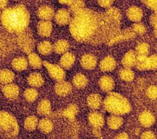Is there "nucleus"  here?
<instances>
[{"mask_svg": "<svg viewBox=\"0 0 157 139\" xmlns=\"http://www.w3.org/2000/svg\"><path fill=\"white\" fill-rule=\"evenodd\" d=\"M54 14V10L49 6L41 7L38 11V16L43 21H50Z\"/></svg>", "mask_w": 157, "mask_h": 139, "instance_id": "17", "label": "nucleus"}, {"mask_svg": "<svg viewBox=\"0 0 157 139\" xmlns=\"http://www.w3.org/2000/svg\"><path fill=\"white\" fill-rule=\"evenodd\" d=\"M120 31L119 21L107 14H101L89 10L75 14L70 22V32L77 41L91 44L111 43Z\"/></svg>", "mask_w": 157, "mask_h": 139, "instance_id": "1", "label": "nucleus"}, {"mask_svg": "<svg viewBox=\"0 0 157 139\" xmlns=\"http://www.w3.org/2000/svg\"><path fill=\"white\" fill-rule=\"evenodd\" d=\"M37 50L41 54L47 56L50 54L53 50V46L50 42L48 41H44L39 43L37 46Z\"/></svg>", "mask_w": 157, "mask_h": 139, "instance_id": "24", "label": "nucleus"}, {"mask_svg": "<svg viewBox=\"0 0 157 139\" xmlns=\"http://www.w3.org/2000/svg\"><path fill=\"white\" fill-rule=\"evenodd\" d=\"M54 90L58 95L61 97H65L71 93L72 90V85L69 82L63 81H59L55 85Z\"/></svg>", "mask_w": 157, "mask_h": 139, "instance_id": "7", "label": "nucleus"}, {"mask_svg": "<svg viewBox=\"0 0 157 139\" xmlns=\"http://www.w3.org/2000/svg\"><path fill=\"white\" fill-rule=\"evenodd\" d=\"M39 121L37 117L34 115H31L26 118L24 123V126L25 129L28 131H33L38 126Z\"/></svg>", "mask_w": 157, "mask_h": 139, "instance_id": "23", "label": "nucleus"}, {"mask_svg": "<svg viewBox=\"0 0 157 139\" xmlns=\"http://www.w3.org/2000/svg\"><path fill=\"white\" fill-rule=\"evenodd\" d=\"M73 85L77 88H83L87 85L88 80L84 75L78 73L75 76L73 79Z\"/></svg>", "mask_w": 157, "mask_h": 139, "instance_id": "26", "label": "nucleus"}, {"mask_svg": "<svg viewBox=\"0 0 157 139\" xmlns=\"http://www.w3.org/2000/svg\"><path fill=\"white\" fill-rule=\"evenodd\" d=\"M1 21L8 31L20 34L28 27L30 16L25 6L18 5L6 9L2 12Z\"/></svg>", "mask_w": 157, "mask_h": 139, "instance_id": "2", "label": "nucleus"}, {"mask_svg": "<svg viewBox=\"0 0 157 139\" xmlns=\"http://www.w3.org/2000/svg\"><path fill=\"white\" fill-rule=\"evenodd\" d=\"M97 63L96 58L92 54H86L81 59V66L86 69H92L96 67Z\"/></svg>", "mask_w": 157, "mask_h": 139, "instance_id": "13", "label": "nucleus"}, {"mask_svg": "<svg viewBox=\"0 0 157 139\" xmlns=\"http://www.w3.org/2000/svg\"><path fill=\"white\" fill-rule=\"evenodd\" d=\"M4 96L10 100H14L19 94V88L14 84H9L5 85L2 89Z\"/></svg>", "mask_w": 157, "mask_h": 139, "instance_id": "8", "label": "nucleus"}, {"mask_svg": "<svg viewBox=\"0 0 157 139\" xmlns=\"http://www.w3.org/2000/svg\"><path fill=\"white\" fill-rule=\"evenodd\" d=\"M87 103L91 109H97L100 107L102 103V98L98 94H91L87 98Z\"/></svg>", "mask_w": 157, "mask_h": 139, "instance_id": "27", "label": "nucleus"}, {"mask_svg": "<svg viewBox=\"0 0 157 139\" xmlns=\"http://www.w3.org/2000/svg\"><path fill=\"white\" fill-rule=\"evenodd\" d=\"M55 21L60 25H67L71 21L69 13L64 9L60 10L55 16Z\"/></svg>", "mask_w": 157, "mask_h": 139, "instance_id": "10", "label": "nucleus"}, {"mask_svg": "<svg viewBox=\"0 0 157 139\" xmlns=\"http://www.w3.org/2000/svg\"><path fill=\"white\" fill-rule=\"evenodd\" d=\"M83 5V2L81 0H76L71 4V11L76 14V13L82 10Z\"/></svg>", "mask_w": 157, "mask_h": 139, "instance_id": "32", "label": "nucleus"}, {"mask_svg": "<svg viewBox=\"0 0 157 139\" xmlns=\"http://www.w3.org/2000/svg\"><path fill=\"white\" fill-rule=\"evenodd\" d=\"M14 73L8 69H3L0 71V82L5 85L11 84L14 79Z\"/></svg>", "mask_w": 157, "mask_h": 139, "instance_id": "18", "label": "nucleus"}, {"mask_svg": "<svg viewBox=\"0 0 157 139\" xmlns=\"http://www.w3.org/2000/svg\"><path fill=\"white\" fill-rule=\"evenodd\" d=\"M114 139H129V137L126 133H121L118 134Z\"/></svg>", "mask_w": 157, "mask_h": 139, "instance_id": "37", "label": "nucleus"}, {"mask_svg": "<svg viewBox=\"0 0 157 139\" xmlns=\"http://www.w3.org/2000/svg\"><path fill=\"white\" fill-rule=\"evenodd\" d=\"M28 60L25 57L16 58L12 62V67L16 71H22L25 70L28 67Z\"/></svg>", "mask_w": 157, "mask_h": 139, "instance_id": "16", "label": "nucleus"}, {"mask_svg": "<svg viewBox=\"0 0 157 139\" xmlns=\"http://www.w3.org/2000/svg\"><path fill=\"white\" fill-rule=\"evenodd\" d=\"M52 31V24L50 21H41L37 25V32L42 37H49Z\"/></svg>", "mask_w": 157, "mask_h": 139, "instance_id": "9", "label": "nucleus"}, {"mask_svg": "<svg viewBox=\"0 0 157 139\" xmlns=\"http://www.w3.org/2000/svg\"><path fill=\"white\" fill-rule=\"evenodd\" d=\"M28 62L32 67L35 69H39L43 65V62L41 61L40 57L35 54V53H30L28 56Z\"/></svg>", "mask_w": 157, "mask_h": 139, "instance_id": "25", "label": "nucleus"}, {"mask_svg": "<svg viewBox=\"0 0 157 139\" xmlns=\"http://www.w3.org/2000/svg\"><path fill=\"white\" fill-rule=\"evenodd\" d=\"M144 1L149 7L157 10V0H144Z\"/></svg>", "mask_w": 157, "mask_h": 139, "instance_id": "35", "label": "nucleus"}, {"mask_svg": "<svg viewBox=\"0 0 157 139\" xmlns=\"http://www.w3.org/2000/svg\"><path fill=\"white\" fill-rule=\"evenodd\" d=\"M28 84L32 87L39 88L43 85L44 79L40 73H33L27 78Z\"/></svg>", "mask_w": 157, "mask_h": 139, "instance_id": "12", "label": "nucleus"}, {"mask_svg": "<svg viewBox=\"0 0 157 139\" xmlns=\"http://www.w3.org/2000/svg\"><path fill=\"white\" fill-rule=\"evenodd\" d=\"M24 96L26 100L28 102H34L38 97V92L34 88H27L25 90Z\"/></svg>", "mask_w": 157, "mask_h": 139, "instance_id": "29", "label": "nucleus"}, {"mask_svg": "<svg viewBox=\"0 0 157 139\" xmlns=\"http://www.w3.org/2000/svg\"><path fill=\"white\" fill-rule=\"evenodd\" d=\"M94 134L96 137H101V132L100 130V128H94Z\"/></svg>", "mask_w": 157, "mask_h": 139, "instance_id": "38", "label": "nucleus"}, {"mask_svg": "<svg viewBox=\"0 0 157 139\" xmlns=\"http://www.w3.org/2000/svg\"><path fill=\"white\" fill-rule=\"evenodd\" d=\"M100 86L102 90L109 92L114 88V81L109 76H103L100 79Z\"/></svg>", "mask_w": 157, "mask_h": 139, "instance_id": "20", "label": "nucleus"}, {"mask_svg": "<svg viewBox=\"0 0 157 139\" xmlns=\"http://www.w3.org/2000/svg\"><path fill=\"white\" fill-rule=\"evenodd\" d=\"M69 48V44L65 39H60L55 43L53 46V50L58 54H64L67 53Z\"/></svg>", "mask_w": 157, "mask_h": 139, "instance_id": "15", "label": "nucleus"}, {"mask_svg": "<svg viewBox=\"0 0 157 139\" xmlns=\"http://www.w3.org/2000/svg\"><path fill=\"white\" fill-rule=\"evenodd\" d=\"M116 62L114 58L108 57L102 61L100 63V69L103 71H110L115 68Z\"/></svg>", "mask_w": 157, "mask_h": 139, "instance_id": "21", "label": "nucleus"}, {"mask_svg": "<svg viewBox=\"0 0 157 139\" xmlns=\"http://www.w3.org/2000/svg\"><path fill=\"white\" fill-rule=\"evenodd\" d=\"M0 129L9 137H14L18 134L17 121L13 115L6 111L0 112Z\"/></svg>", "mask_w": 157, "mask_h": 139, "instance_id": "4", "label": "nucleus"}, {"mask_svg": "<svg viewBox=\"0 0 157 139\" xmlns=\"http://www.w3.org/2000/svg\"><path fill=\"white\" fill-rule=\"evenodd\" d=\"M43 65L47 69L52 78L58 81L64 80L65 77V72L61 66L52 64L47 61L43 62Z\"/></svg>", "mask_w": 157, "mask_h": 139, "instance_id": "6", "label": "nucleus"}, {"mask_svg": "<svg viewBox=\"0 0 157 139\" xmlns=\"http://www.w3.org/2000/svg\"><path fill=\"white\" fill-rule=\"evenodd\" d=\"M60 2L63 4H69L72 2V0H60Z\"/></svg>", "mask_w": 157, "mask_h": 139, "instance_id": "40", "label": "nucleus"}, {"mask_svg": "<svg viewBox=\"0 0 157 139\" xmlns=\"http://www.w3.org/2000/svg\"><path fill=\"white\" fill-rule=\"evenodd\" d=\"M75 62V57L73 54L67 52L63 55L60 58V66L64 69H69L73 67Z\"/></svg>", "mask_w": 157, "mask_h": 139, "instance_id": "11", "label": "nucleus"}, {"mask_svg": "<svg viewBox=\"0 0 157 139\" xmlns=\"http://www.w3.org/2000/svg\"><path fill=\"white\" fill-rule=\"evenodd\" d=\"M38 127L39 130L43 133L48 134L52 132V129H53V123L49 119L44 118L39 122Z\"/></svg>", "mask_w": 157, "mask_h": 139, "instance_id": "22", "label": "nucleus"}, {"mask_svg": "<svg viewBox=\"0 0 157 139\" xmlns=\"http://www.w3.org/2000/svg\"><path fill=\"white\" fill-rule=\"evenodd\" d=\"M52 110L51 103L47 99H44L37 106V112L41 115H47L50 113Z\"/></svg>", "mask_w": 157, "mask_h": 139, "instance_id": "19", "label": "nucleus"}, {"mask_svg": "<svg viewBox=\"0 0 157 139\" xmlns=\"http://www.w3.org/2000/svg\"><path fill=\"white\" fill-rule=\"evenodd\" d=\"M141 139H156V137L153 132L148 131L144 132L142 134Z\"/></svg>", "mask_w": 157, "mask_h": 139, "instance_id": "34", "label": "nucleus"}, {"mask_svg": "<svg viewBox=\"0 0 157 139\" xmlns=\"http://www.w3.org/2000/svg\"><path fill=\"white\" fill-rule=\"evenodd\" d=\"M123 123L122 119L117 115H113L108 118V125L113 130H117Z\"/></svg>", "mask_w": 157, "mask_h": 139, "instance_id": "28", "label": "nucleus"}, {"mask_svg": "<svg viewBox=\"0 0 157 139\" xmlns=\"http://www.w3.org/2000/svg\"><path fill=\"white\" fill-rule=\"evenodd\" d=\"M140 122L142 125L145 127H150L153 124L155 120H154V117L152 115H150L148 113H144L142 114L141 116H140Z\"/></svg>", "mask_w": 157, "mask_h": 139, "instance_id": "30", "label": "nucleus"}, {"mask_svg": "<svg viewBox=\"0 0 157 139\" xmlns=\"http://www.w3.org/2000/svg\"><path fill=\"white\" fill-rule=\"evenodd\" d=\"M18 44L22 51L30 54L34 48V41L32 35L29 31L20 34L18 38Z\"/></svg>", "mask_w": 157, "mask_h": 139, "instance_id": "5", "label": "nucleus"}, {"mask_svg": "<svg viewBox=\"0 0 157 139\" xmlns=\"http://www.w3.org/2000/svg\"><path fill=\"white\" fill-rule=\"evenodd\" d=\"M76 113H77V107H75V105H70L69 107L67 109V110L64 112V115H66L67 117H69L70 119H73L74 118Z\"/></svg>", "mask_w": 157, "mask_h": 139, "instance_id": "33", "label": "nucleus"}, {"mask_svg": "<svg viewBox=\"0 0 157 139\" xmlns=\"http://www.w3.org/2000/svg\"><path fill=\"white\" fill-rule=\"evenodd\" d=\"M89 121L94 128H100L104 124V120L102 115L97 112H93L89 115Z\"/></svg>", "mask_w": 157, "mask_h": 139, "instance_id": "14", "label": "nucleus"}, {"mask_svg": "<svg viewBox=\"0 0 157 139\" xmlns=\"http://www.w3.org/2000/svg\"><path fill=\"white\" fill-rule=\"evenodd\" d=\"M104 107L114 115H120L127 111V102L121 96L115 93L107 96L104 101Z\"/></svg>", "mask_w": 157, "mask_h": 139, "instance_id": "3", "label": "nucleus"}, {"mask_svg": "<svg viewBox=\"0 0 157 139\" xmlns=\"http://www.w3.org/2000/svg\"><path fill=\"white\" fill-rule=\"evenodd\" d=\"M128 15L131 19H133L134 21H137V20H140L142 18V13L139 8H132L129 10Z\"/></svg>", "mask_w": 157, "mask_h": 139, "instance_id": "31", "label": "nucleus"}, {"mask_svg": "<svg viewBox=\"0 0 157 139\" xmlns=\"http://www.w3.org/2000/svg\"><path fill=\"white\" fill-rule=\"evenodd\" d=\"M8 0H0V8H4L7 4Z\"/></svg>", "mask_w": 157, "mask_h": 139, "instance_id": "39", "label": "nucleus"}, {"mask_svg": "<svg viewBox=\"0 0 157 139\" xmlns=\"http://www.w3.org/2000/svg\"><path fill=\"white\" fill-rule=\"evenodd\" d=\"M100 4L103 7H108L113 3V0H99Z\"/></svg>", "mask_w": 157, "mask_h": 139, "instance_id": "36", "label": "nucleus"}]
</instances>
